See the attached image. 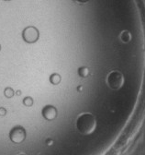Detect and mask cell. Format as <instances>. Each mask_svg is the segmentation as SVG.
<instances>
[{
	"label": "cell",
	"instance_id": "cell-1",
	"mask_svg": "<svg viewBox=\"0 0 145 155\" xmlns=\"http://www.w3.org/2000/svg\"><path fill=\"white\" fill-rule=\"evenodd\" d=\"M78 130L83 134H90L92 133L96 128V119L90 114H81L76 123Z\"/></svg>",
	"mask_w": 145,
	"mask_h": 155
},
{
	"label": "cell",
	"instance_id": "cell-2",
	"mask_svg": "<svg viewBox=\"0 0 145 155\" xmlns=\"http://www.w3.org/2000/svg\"><path fill=\"white\" fill-rule=\"evenodd\" d=\"M124 82V79L121 73L118 71L111 72L107 77V84L112 89H119Z\"/></svg>",
	"mask_w": 145,
	"mask_h": 155
},
{
	"label": "cell",
	"instance_id": "cell-3",
	"mask_svg": "<svg viewBox=\"0 0 145 155\" xmlns=\"http://www.w3.org/2000/svg\"><path fill=\"white\" fill-rule=\"evenodd\" d=\"M23 39L27 43H35L39 39V31L35 27L29 26L23 31Z\"/></svg>",
	"mask_w": 145,
	"mask_h": 155
},
{
	"label": "cell",
	"instance_id": "cell-4",
	"mask_svg": "<svg viewBox=\"0 0 145 155\" xmlns=\"http://www.w3.org/2000/svg\"><path fill=\"white\" fill-rule=\"evenodd\" d=\"M25 139V132L21 128H15L11 132V140L14 142H20Z\"/></svg>",
	"mask_w": 145,
	"mask_h": 155
},
{
	"label": "cell",
	"instance_id": "cell-5",
	"mask_svg": "<svg viewBox=\"0 0 145 155\" xmlns=\"http://www.w3.org/2000/svg\"><path fill=\"white\" fill-rule=\"evenodd\" d=\"M42 114H43V116L46 119L51 120V119H53L56 116L57 112H56V109L54 108V107H52V106H46L43 109Z\"/></svg>",
	"mask_w": 145,
	"mask_h": 155
},
{
	"label": "cell",
	"instance_id": "cell-6",
	"mask_svg": "<svg viewBox=\"0 0 145 155\" xmlns=\"http://www.w3.org/2000/svg\"><path fill=\"white\" fill-rule=\"evenodd\" d=\"M61 76L60 75H58V74H52L51 76V78H50V81H51V84H53V85H57V84H59L60 82H61Z\"/></svg>",
	"mask_w": 145,
	"mask_h": 155
},
{
	"label": "cell",
	"instance_id": "cell-7",
	"mask_svg": "<svg viewBox=\"0 0 145 155\" xmlns=\"http://www.w3.org/2000/svg\"><path fill=\"white\" fill-rule=\"evenodd\" d=\"M78 73H79V76L80 77H82V78H85V77H87L88 76V74H89V70H88V68H79V70H78Z\"/></svg>",
	"mask_w": 145,
	"mask_h": 155
},
{
	"label": "cell",
	"instance_id": "cell-8",
	"mask_svg": "<svg viewBox=\"0 0 145 155\" xmlns=\"http://www.w3.org/2000/svg\"><path fill=\"white\" fill-rule=\"evenodd\" d=\"M24 103H25V104L26 105H30V104H32V99L31 98H26L25 100H24Z\"/></svg>",
	"mask_w": 145,
	"mask_h": 155
},
{
	"label": "cell",
	"instance_id": "cell-9",
	"mask_svg": "<svg viewBox=\"0 0 145 155\" xmlns=\"http://www.w3.org/2000/svg\"><path fill=\"white\" fill-rule=\"evenodd\" d=\"M77 2H79V3H85V2H87L88 0H76Z\"/></svg>",
	"mask_w": 145,
	"mask_h": 155
},
{
	"label": "cell",
	"instance_id": "cell-10",
	"mask_svg": "<svg viewBox=\"0 0 145 155\" xmlns=\"http://www.w3.org/2000/svg\"><path fill=\"white\" fill-rule=\"evenodd\" d=\"M0 48H1V47H0Z\"/></svg>",
	"mask_w": 145,
	"mask_h": 155
}]
</instances>
